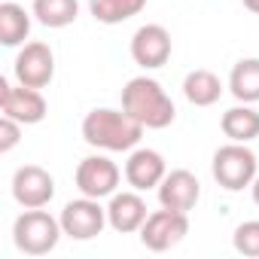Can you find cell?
Returning <instances> with one entry per match:
<instances>
[{
  "mask_svg": "<svg viewBox=\"0 0 259 259\" xmlns=\"http://www.w3.org/2000/svg\"><path fill=\"white\" fill-rule=\"evenodd\" d=\"M147 201L141 198L138 189L132 192H113L107 204V226L119 235H135L147 223Z\"/></svg>",
  "mask_w": 259,
  "mask_h": 259,
  "instance_id": "13",
  "label": "cell"
},
{
  "mask_svg": "<svg viewBox=\"0 0 259 259\" xmlns=\"http://www.w3.org/2000/svg\"><path fill=\"white\" fill-rule=\"evenodd\" d=\"M19 141H22V122L0 116V153H10Z\"/></svg>",
  "mask_w": 259,
  "mask_h": 259,
  "instance_id": "22",
  "label": "cell"
},
{
  "mask_svg": "<svg viewBox=\"0 0 259 259\" xmlns=\"http://www.w3.org/2000/svg\"><path fill=\"white\" fill-rule=\"evenodd\" d=\"M232 247L241 253V256H259V220H247L235 229L232 235Z\"/></svg>",
  "mask_w": 259,
  "mask_h": 259,
  "instance_id": "21",
  "label": "cell"
},
{
  "mask_svg": "<svg viewBox=\"0 0 259 259\" xmlns=\"http://www.w3.org/2000/svg\"><path fill=\"white\" fill-rule=\"evenodd\" d=\"M31 16L22 4L16 0H7L0 4V43L4 46H25V40L31 37Z\"/></svg>",
  "mask_w": 259,
  "mask_h": 259,
  "instance_id": "16",
  "label": "cell"
},
{
  "mask_svg": "<svg viewBox=\"0 0 259 259\" xmlns=\"http://www.w3.org/2000/svg\"><path fill=\"white\" fill-rule=\"evenodd\" d=\"M0 113L22 122V125H37L46 119L49 104L43 98L40 89L22 85V82H10L7 76L0 79Z\"/></svg>",
  "mask_w": 259,
  "mask_h": 259,
  "instance_id": "5",
  "label": "cell"
},
{
  "mask_svg": "<svg viewBox=\"0 0 259 259\" xmlns=\"http://www.w3.org/2000/svg\"><path fill=\"white\" fill-rule=\"evenodd\" d=\"M201 198V183L192 171L186 168H177V171H168L165 180L159 183V204L168 207V210H183L189 213Z\"/></svg>",
  "mask_w": 259,
  "mask_h": 259,
  "instance_id": "14",
  "label": "cell"
},
{
  "mask_svg": "<svg viewBox=\"0 0 259 259\" xmlns=\"http://www.w3.org/2000/svg\"><path fill=\"white\" fill-rule=\"evenodd\" d=\"M250 192H253V201L259 204V174H256V180H253V186H250Z\"/></svg>",
  "mask_w": 259,
  "mask_h": 259,
  "instance_id": "24",
  "label": "cell"
},
{
  "mask_svg": "<svg viewBox=\"0 0 259 259\" xmlns=\"http://www.w3.org/2000/svg\"><path fill=\"white\" fill-rule=\"evenodd\" d=\"M82 141L95 150L104 153H132L147 128L128 116L125 110H113V107H95L92 113H85L82 119Z\"/></svg>",
  "mask_w": 259,
  "mask_h": 259,
  "instance_id": "1",
  "label": "cell"
},
{
  "mask_svg": "<svg viewBox=\"0 0 259 259\" xmlns=\"http://www.w3.org/2000/svg\"><path fill=\"white\" fill-rule=\"evenodd\" d=\"M119 180H122V171L107 156H85L73 171V183L79 195H89V198H110L113 192H119Z\"/></svg>",
  "mask_w": 259,
  "mask_h": 259,
  "instance_id": "8",
  "label": "cell"
},
{
  "mask_svg": "<svg viewBox=\"0 0 259 259\" xmlns=\"http://www.w3.org/2000/svg\"><path fill=\"white\" fill-rule=\"evenodd\" d=\"M229 92L238 104L259 101V58H241L229 73Z\"/></svg>",
  "mask_w": 259,
  "mask_h": 259,
  "instance_id": "18",
  "label": "cell"
},
{
  "mask_svg": "<svg viewBox=\"0 0 259 259\" xmlns=\"http://www.w3.org/2000/svg\"><path fill=\"white\" fill-rule=\"evenodd\" d=\"M168 174V165H165V156L159 150H150V147H135L128 153V162H125V183L138 189V192H147V189H159V183L165 180Z\"/></svg>",
  "mask_w": 259,
  "mask_h": 259,
  "instance_id": "12",
  "label": "cell"
},
{
  "mask_svg": "<svg viewBox=\"0 0 259 259\" xmlns=\"http://www.w3.org/2000/svg\"><path fill=\"white\" fill-rule=\"evenodd\" d=\"M61 229L73 241H92L104 232L107 226V207H101V198L79 195L61 207Z\"/></svg>",
  "mask_w": 259,
  "mask_h": 259,
  "instance_id": "6",
  "label": "cell"
},
{
  "mask_svg": "<svg viewBox=\"0 0 259 259\" xmlns=\"http://www.w3.org/2000/svg\"><path fill=\"white\" fill-rule=\"evenodd\" d=\"M13 76L22 85L31 89H46L55 76V52L49 49V43L43 40H31L19 49L16 61H13Z\"/></svg>",
  "mask_w": 259,
  "mask_h": 259,
  "instance_id": "9",
  "label": "cell"
},
{
  "mask_svg": "<svg viewBox=\"0 0 259 259\" xmlns=\"http://www.w3.org/2000/svg\"><path fill=\"white\" fill-rule=\"evenodd\" d=\"M61 235H64L61 220L52 217L43 207H28L13 223V244L25 256H46V253H52L58 247Z\"/></svg>",
  "mask_w": 259,
  "mask_h": 259,
  "instance_id": "3",
  "label": "cell"
},
{
  "mask_svg": "<svg viewBox=\"0 0 259 259\" xmlns=\"http://www.w3.org/2000/svg\"><path fill=\"white\" fill-rule=\"evenodd\" d=\"M171 49H174L171 34H168V28H162V25H141V28L135 31V37H132V58H135V64H141L144 70H159V67H165L168 58H171Z\"/></svg>",
  "mask_w": 259,
  "mask_h": 259,
  "instance_id": "11",
  "label": "cell"
},
{
  "mask_svg": "<svg viewBox=\"0 0 259 259\" xmlns=\"http://www.w3.org/2000/svg\"><path fill=\"white\" fill-rule=\"evenodd\" d=\"M147 0H89V13L101 25H122L144 13Z\"/></svg>",
  "mask_w": 259,
  "mask_h": 259,
  "instance_id": "20",
  "label": "cell"
},
{
  "mask_svg": "<svg viewBox=\"0 0 259 259\" xmlns=\"http://www.w3.org/2000/svg\"><path fill=\"white\" fill-rule=\"evenodd\" d=\"M13 198L28 207H46L55 198V177L40 165H22L13 174Z\"/></svg>",
  "mask_w": 259,
  "mask_h": 259,
  "instance_id": "10",
  "label": "cell"
},
{
  "mask_svg": "<svg viewBox=\"0 0 259 259\" xmlns=\"http://www.w3.org/2000/svg\"><path fill=\"white\" fill-rule=\"evenodd\" d=\"M220 128L229 141L250 144V141L259 138V110H253V104H235L223 113Z\"/></svg>",
  "mask_w": 259,
  "mask_h": 259,
  "instance_id": "15",
  "label": "cell"
},
{
  "mask_svg": "<svg viewBox=\"0 0 259 259\" xmlns=\"http://www.w3.org/2000/svg\"><path fill=\"white\" fill-rule=\"evenodd\" d=\"M183 98L192 107H213L223 98V82L213 70H204V67L189 70L183 79Z\"/></svg>",
  "mask_w": 259,
  "mask_h": 259,
  "instance_id": "17",
  "label": "cell"
},
{
  "mask_svg": "<svg viewBox=\"0 0 259 259\" xmlns=\"http://www.w3.org/2000/svg\"><path fill=\"white\" fill-rule=\"evenodd\" d=\"M31 13L43 28H67L79 16V0H34Z\"/></svg>",
  "mask_w": 259,
  "mask_h": 259,
  "instance_id": "19",
  "label": "cell"
},
{
  "mask_svg": "<svg viewBox=\"0 0 259 259\" xmlns=\"http://www.w3.org/2000/svg\"><path fill=\"white\" fill-rule=\"evenodd\" d=\"M122 110L128 116H135L144 128H150V132H162V128H168L177 119L174 101L168 98L162 82L153 79V76H135V79L125 82Z\"/></svg>",
  "mask_w": 259,
  "mask_h": 259,
  "instance_id": "2",
  "label": "cell"
},
{
  "mask_svg": "<svg viewBox=\"0 0 259 259\" xmlns=\"http://www.w3.org/2000/svg\"><path fill=\"white\" fill-rule=\"evenodd\" d=\"M141 244L153 253H165L171 247H177L186 235H189V213L183 210H156L147 217V223L141 226Z\"/></svg>",
  "mask_w": 259,
  "mask_h": 259,
  "instance_id": "7",
  "label": "cell"
},
{
  "mask_svg": "<svg viewBox=\"0 0 259 259\" xmlns=\"http://www.w3.org/2000/svg\"><path fill=\"white\" fill-rule=\"evenodd\" d=\"M241 4H244L250 13H256V16H259V0H241Z\"/></svg>",
  "mask_w": 259,
  "mask_h": 259,
  "instance_id": "23",
  "label": "cell"
},
{
  "mask_svg": "<svg viewBox=\"0 0 259 259\" xmlns=\"http://www.w3.org/2000/svg\"><path fill=\"white\" fill-rule=\"evenodd\" d=\"M210 171H213V180L226 192H241V189L253 186V180L259 174V159H256V153L247 144L229 141L226 147H220L213 153Z\"/></svg>",
  "mask_w": 259,
  "mask_h": 259,
  "instance_id": "4",
  "label": "cell"
}]
</instances>
